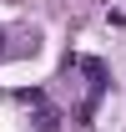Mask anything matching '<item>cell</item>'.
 <instances>
[{"mask_svg": "<svg viewBox=\"0 0 126 132\" xmlns=\"http://www.w3.org/2000/svg\"><path fill=\"white\" fill-rule=\"evenodd\" d=\"M71 66L86 76V102H81L76 122H81V127H91V117H96V107H101V97L111 92V71H106V61H96V56H76Z\"/></svg>", "mask_w": 126, "mask_h": 132, "instance_id": "obj_1", "label": "cell"}, {"mask_svg": "<svg viewBox=\"0 0 126 132\" xmlns=\"http://www.w3.org/2000/svg\"><path fill=\"white\" fill-rule=\"evenodd\" d=\"M35 127H40V132H56V127H61V107L40 102V107H35Z\"/></svg>", "mask_w": 126, "mask_h": 132, "instance_id": "obj_2", "label": "cell"}, {"mask_svg": "<svg viewBox=\"0 0 126 132\" xmlns=\"http://www.w3.org/2000/svg\"><path fill=\"white\" fill-rule=\"evenodd\" d=\"M5 41H10V31L0 26V61H10V46H5Z\"/></svg>", "mask_w": 126, "mask_h": 132, "instance_id": "obj_3", "label": "cell"}]
</instances>
